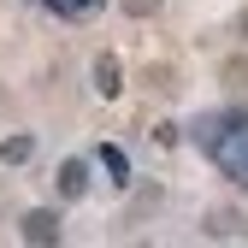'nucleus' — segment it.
Returning a JSON list of instances; mask_svg holds the SVG:
<instances>
[{
	"label": "nucleus",
	"instance_id": "1",
	"mask_svg": "<svg viewBox=\"0 0 248 248\" xmlns=\"http://www.w3.org/2000/svg\"><path fill=\"white\" fill-rule=\"evenodd\" d=\"M189 142L219 166L231 183L248 189V107H213L189 124Z\"/></svg>",
	"mask_w": 248,
	"mask_h": 248
},
{
	"label": "nucleus",
	"instance_id": "2",
	"mask_svg": "<svg viewBox=\"0 0 248 248\" xmlns=\"http://www.w3.org/2000/svg\"><path fill=\"white\" fill-rule=\"evenodd\" d=\"M18 236H24L30 248H47V242H59V213H53V207H30Z\"/></svg>",
	"mask_w": 248,
	"mask_h": 248
},
{
	"label": "nucleus",
	"instance_id": "3",
	"mask_svg": "<svg viewBox=\"0 0 248 248\" xmlns=\"http://www.w3.org/2000/svg\"><path fill=\"white\" fill-rule=\"evenodd\" d=\"M59 195H65V201L89 195V160H77V154H71V160L59 166Z\"/></svg>",
	"mask_w": 248,
	"mask_h": 248
},
{
	"label": "nucleus",
	"instance_id": "4",
	"mask_svg": "<svg viewBox=\"0 0 248 248\" xmlns=\"http://www.w3.org/2000/svg\"><path fill=\"white\" fill-rule=\"evenodd\" d=\"M95 89H101L107 101H112L118 89H124V83H118V59H112V53H101V59H95Z\"/></svg>",
	"mask_w": 248,
	"mask_h": 248
},
{
	"label": "nucleus",
	"instance_id": "5",
	"mask_svg": "<svg viewBox=\"0 0 248 248\" xmlns=\"http://www.w3.org/2000/svg\"><path fill=\"white\" fill-rule=\"evenodd\" d=\"M42 6L59 18H89V12H101V0H42Z\"/></svg>",
	"mask_w": 248,
	"mask_h": 248
},
{
	"label": "nucleus",
	"instance_id": "6",
	"mask_svg": "<svg viewBox=\"0 0 248 248\" xmlns=\"http://www.w3.org/2000/svg\"><path fill=\"white\" fill-rule=\"evenodd\" d=\"M101 166L112 171V183H130V160H124V148H112V142H107V148H101Z\"/></svg>",
	"mask_w": 248,
	"mask_h": 248
},
{
	"label": "nucleus",
	"instance_id": "7",
	"mask_svg": "<svg viewBox=\"0 0 248 248\" xmlns=\"http://www.w3.org/2000/svg\"><path fill=\"white\" fill-rule=\"evenodd\" d=\"M0 160H12V166H18V160H30V136H12V142H0Z\"/></svg>",
	"mask_w": 248,
	"mask_h": 248
},
{
	"label": "nucleus",
	"instance_id": "8",
	"mask_svg": "<svg viewBox=\"0 0 248 248\" xmlns=\"http://www.w3.org/2000/svg\"><path fill=\"white\" fill-rule=\"evenodd\" d=\"M154 6H160V0H130V12H154Z\"/></svg>",
	"mask_w": 248,
	"mask_h": 248
}]
</instances>
